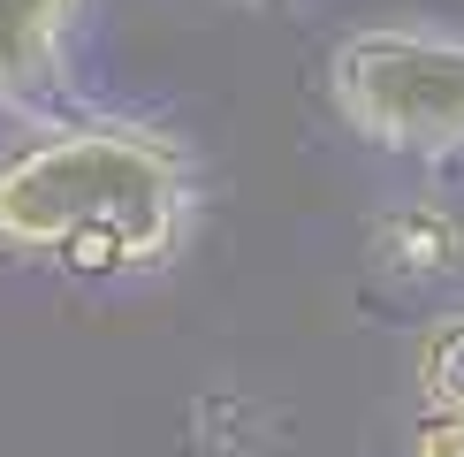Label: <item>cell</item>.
Masks as SVG:
<instances>
[{
  "instance_id": "obj_1",
  "label": "cell",
  "mask_w": 464,
  "mask_h": 457,
  "mask_svg": "<svg viewBox=\"0 0 464 457\" xmlns=\"http://www.w3.org/2000/svg\"><path fill=\"white\" fill-rule=\"evenodd\" d=\"M190 214L198 168L160 122L69 114L0 152V252L46 259L62 275H152L183 252Z\"/></svg>"
},
{
  "instance_id": "obj_6",
  "label": "cell",
  "mask_w": 464,
  "mask_h": 457,
  "mask_svg": "<svg viewBox=\"0 0 464 457\" xmlns=\"http://www.w3.org/2000/svg\"><path fill=\"white\" fill-rule=\"evenodd\" d=\"M411 457H464V412L427 404L411 419Z\"/></svg>"
},
{
  "instance_id": "obj_5",
  "label": "cell",
  "mask_w": 464,
  "mask_h": 457,
  "mask_svg": "<svg viewBox=\"0 0 464 457\" xmlns=\"http://www.w3.org/2000/svg\"><path fill=\"white\" fill-rule=\"evenodd\" d=\"M419 389H427V404L464 412V313L434 320V328L419 335Z\"/></svg>"
},
{
  "instance_id": "obj_3",
  "label": "cell",
  "mask_w": 464,
  "mask_h": 457,
  "mask_svg": "<svg viewBox=\"0 0 464 457\" xmlns=\"http://www.w3.org/2000/svg\"><path fill=\"white\" fill-rule=\"evenodd\" d=\"M84 0H0V107L31 114L62 100Z\"/></svg>"
},
{
  "instance_id": "obj_2",
  "label": "cell",
  "mask_w": 464,
  "mask_h": 457,
  "mask_svg": "<svg viewBox=\"0 0 464 457\" xmlns=\"http://www.w3.org/2000/svg\"><path fill=\"white\" fill-rule=\"evenodd\" d=\"M327 100L365 145L403 160H450L464 152V38L358 31L327 62Z\"/></svg>"
},
{
  "instance_id": "obj_4",
  "label": "cell",
  "mask_w": 464,
  "mask_h": 457,
  "mask_svg": "<svg viewBox=\"0 0 464 457\" xmlns=\"http://www.w3.org/2000/svg\"><path fill=\"white\" fill-rule=\"evenodd\" d=\"M365 244H373L381 275H403V282H434V275L464 267V221L450 206H396V214L373 221Z\"/></svg>"
}]
</instances>
